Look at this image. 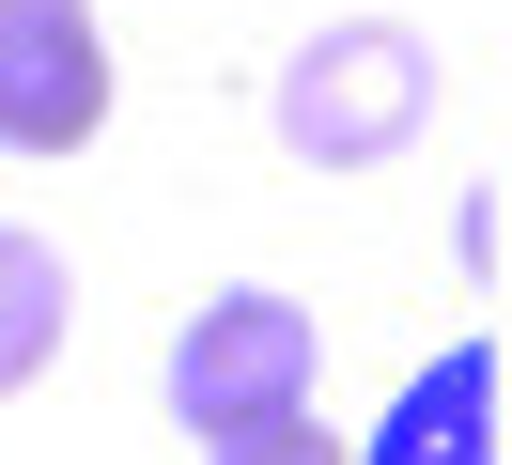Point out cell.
<instances>
[{"label":"cell","instance_id":"6da1fadb","mask_svg":"<svg viewBox=\"0 0 512 465\" xmlns=\"http://www.w3.org/2000/svg\"><path fill=\"white\" fill-rule=\"evenodd\" d=\"M419 109H435V47H419L404 16H326L311 47L280 62V155H311V171L404 155Z\"/></svg>","mask_w":512,"mask_h":465},{"label":"cell","instance_id":"7a4b0ae2","mask_svg":"<svg viewBox=\"0 0 512 465\" xmlns=\"http://www.w3.org/2000/svg\"><path fill=\"white\" fill-rule=\"evenodd\" d=\"M171 419H187L202 450H233V434H264V419H311V310L295 295L187 310V341H171Z\"/></svg>","mask_w":512,"mask_h":465},{"label":"cell","instance_id":"3957f363","mask_svg":"<svg viewBox=\"0 0 512 465\" xmlns=\"http://www.w3.org/2000/svg\"><path fill=\"white\" fill-rule=\"evenodd\" d=\"M109 124V31L78 0H0V155H78Z\"/></svg>","mask_w":512,"mask_h":465},{"label":"cell","instance_id":"277c9868","mask_svg":"<svg viewBox=\"0 0 512 465\" xmlns=\"http://www.w3.org/2000/svg\"><path fill=\"white\" fill-rule=\"evenodd\" d=\"M342 465H497V341H450L435 372H404L373 450H342Z\"/></svg>","mask_w":512,"mask_h":465},{"label":"cell","instance_id":"5b68a950","mask_svg":"<svg viewBox=\"0 0 512 465\" xmlns=\"http://www.w3.org/2000/svg\"><path fill=\"white\" fill-rule=\"evenodd\" d=\"M47 357H63V248L0 233V388H32Z\"/></svg>","mask_w":512,"mask_h":465},{"label":"cell","instance_id":"8992f818","mask_svg":"<svg viewBox=\"0 0 512 465\" xmlns=\"http://www.w3.org/2000/svg\"><path fill=\"white\" fill-rule=\"evenodd\" d=\"M218 465H342V434H326V419H264V434H233Z\"/></svg>","mask_w":512,"mask_h":465}]
</instances>
